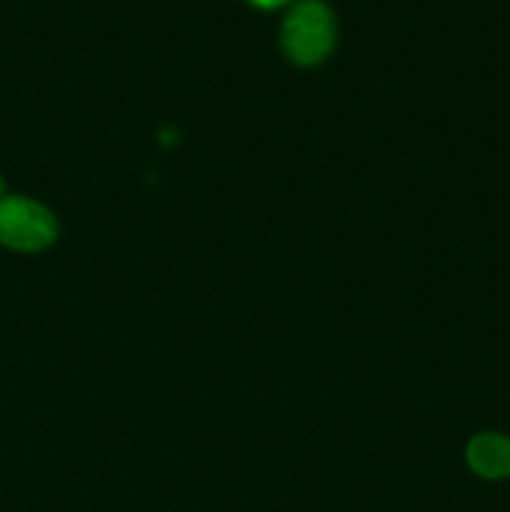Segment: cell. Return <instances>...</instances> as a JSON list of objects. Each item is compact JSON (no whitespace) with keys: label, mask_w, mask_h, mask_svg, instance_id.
Listing matches in <instances>:
<instances>
[{"label":"cell","mask_w":510,"mask_h":512,"mask_svg":"<svg viewBox=\"0 0 510 512\" xmlns=\"http://www.w3.org/2000/svg\"><path fill=\"white\" fill-rule=\"evenodd\" d=\"M0 193H3V183H0ZM0 200H3V198H0Z\"/></svg>","instance_id":"obj_5"},{"label":"cell","mask_w":510,"mask_h":512,"mask_svg":"<svg viewBox=\"0 0 510 512\" xmlns=\"http://www.w3.org/2000/svg\"><path fill=\"white\" fill-rule=\"evenodd\" d=\"M285 55L298 65H318L333 50L335 18L323 0H298L280 30Z\"/></svg>","instance_id":"obj_1"},{"label":"cell","mask_w":510,"mask_h":512,"mask_svg":"<svg viewBox=\"0 0 510 512\" xmlns=\"http://www.w3.org/2000/svg\"><path fill=\"white\" fill-rule=\"evenodd\" d=\"M253 3L265 5V8H270V5H280V3H285V0H253Z\"/></svg>","instance_id":"obj_4"},{"label":"cell","mask_w":510,"mask_h":512,"mask_svg":"<svg viewBox=\"0 0 510 512\" xmlns=\"http://www.w3.org/2000/svg\"><path fill=\"white\" fill-rule=\"evenodd\" d=\"M58 240V220L30 198L0 200V243L20 253H38Z\"/></svg>","instance_id":"obj_2"},{"label":"cell","mask_w":510,"mask_h":512,"mask_svg":"<svg viewBox=\"0 0 510 512\" xmlns=\"http://www.w3.org/2000/svg\"><path fill=\"white\" fill-rule=\"evenodd\" d=\"M470 470L485 480H503L510 475V438L500 433H478L465 448Z\"/></svg>","instance_id":"obj_3"}]
</instances>
